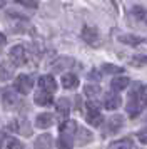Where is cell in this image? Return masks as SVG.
I'll return each mask as SVG.
<instances>
[{
  "mask_svg": "<svg viewBox=\"0 0 147 149\" xmlns=\"http://www.w3.org/2000/svg\"><path fill=\"white\" fill-rule=\"evenodd\" d=\"M10 61L15 67H19V65H24L27 62V52L24 45H13L10 49Z\"/></svg>",
  "mask_w": 147,
  "mask_h": 149,
  "instance_id": "obj_2",
  "label": "cell"
},
{
  "mask_svg": "<svg viewBox=\"0 0 147 149\" xmlns=\"http://www.w3.org/2000/svg\"><path fill=\"white\" fill-rule=\"evenodd\" d=\"M2 141H3V132H0V149H2Z\"/></svg>",
  "mask_w": 147,
  "mask_h": 149,
  "instance_id": "obj_32",
  "label": "cell"
},
{
  "mask_svg": "<svg viewBox=\"0 0 147 149\" xmlns=\"http://www.w3.org/2000/svg\"><path fill=\"white\" fill-rule=\"evenodd\" d=\"M129 84H130V79H129V77H126V75H119V77L112 79L110 87H112V91L119 92V91H124L126 87H129Z\"/></svg>",
  "mask_w": 147,
  "mask_h": 149,
  "instance_id": "obj_14",
  "label": "cell"
},
{
  "mask_svg": "<svg viewBox=\"0 0 147 149\" xmlns=\"http://www.w3.org/2000/svg\"><path fill=\"white\" fill-rule=\"evenodd\" d=\"M137 99H139V104L142 106V107H144V106H147V86H142V87H139Z\"/></svg>",
  "mask_w": 147,
  "mask_h": 149,
  "instance_id": "obj_25",
  "label": "cell"
},
{
  "mask_svg": "<svg viewBox=\"0 0 147 149\" xmlns=\"http://www.w3.org/2000/svg\"><path fill=\"white\" fill-rule=\"evenodd\" d=\"M57 148L59 149H72L74 148V136L60 132L59 139H57Z\"/></svg>",
  "mask_w": 147,
  "mask_h": 149,
  "instance_id": "obj_16",
  "label": "cell"
},
{
  "mask_svg": "<svg viewBox=\"0 0 147 149\" xmlns=\"http://www.w3.org/2000/svg\"><path fill=\"white\" fill-rule=\"evenodd\" d=\"M102 72L104 74H122L124 72V69L119 67V65H114V64H104L102 65Z\"/></svg>",
  "mask_w": 147,
  "mask_h": 149,
  "instance_id": "obj_23",
  "label": "cell"
},
{
  "mask_svg": "<svg viewBox=\"0 0 147 149\" xmlns=\"http://www.w3.org/2000/svg\"><path fill=\"white\" fill-rule=\"evenodd\" d=\"M75 141H77V144L84 146V144H87V142L92 141V132H89V131L84 129V127H77V132H75Z\"/></svg>",
  "mask_w": 147,
  "mask_h": 149,
  "instance_id": "obj_15",
  "label": "cell"
},
{
  "mask_svg": "<svg viewBox=\"0 0 147 149\" xmlns=\"http://www.w3.org/2000/svg\"><path fill=\"white\" fill-rule=\"evenodd\" d=\"M132 14L135 15L137 19H146V8H144V7H139V5H137V7H134V8H132Z\"/></svg>",
  "mask_w": 147,
  "mask_h": 149,
  "instance_id": "obj_28",
  "label": "cell"
},
{
  "mask_svg": "<svg viewBox=\"0 0 147 149\" xmlns=\"http://www.w3.org/2000/svg\"><path fill=\"white\" fill-rule=\"evenodd\" d=\"M130 64H134L135 67H140V65H144V64H147V55H135L132 61H130Z\"/></svg>",
  "mask_w": 147,
  "mask_h": 149,
  "instance_id": "obj_27",
  "label": "cell"
},
{
  "mask_svg": "<svg viewBox=\"0 0 147 149\" xmlns=\"http://www.w3.org/2000/svg\"><path fill=\"white\" fill-rule=\"evenodd\" d=\"M109 149H132V139L130 137H124V139H119V141L112 142Z\"/></svg>",
  "mask_w": 147,
  "mask_h": 149,
  "instance_id": "obj_21",
  "label": "cell"
},
{
  "mask_svg": "<svg viewBox=\"0 0 147 149\" xmlns=\"http://www.w3.org/2000/svg\"><path fill=\"white\" fill-rule=\"evenodd\" d=\"M39 87L42 89V91L52 94V92L57 91V82H55V79H53L52 75H42L39 79Z\"/></svg>",
  "mask_w": 147,
  "mask_h": 149,
  "instance_id": "obj_7",
  "label": "cell"
},
{
  "mask_svg": "<svg viewBox=\"0 0 147 149\" xmlns=\"http://www.w3.org/2000/svg\"><path fill=\"white\" fill-rule=\"evenodd\" d=\"M122 106V99H120L119 94L115 92H107L105 94V99H104V107L107 111H115Z\"/></svg>",
  "mask_w": 147,
  "mask_h": 149,
  "instance_id": "obj_6",
  "label": "cell"
},
{
  "mask_svg": "<svg viewBox=\"0 0 147 149\" xmlns=\"http://www.w3.org/2000/svg\"><path fill=\"white\" fill-rule=\"evenodd\" d=\"M7 149H24V146L20 144L19 139H15V137H10V139L7 141Z\"/></svg>",
  "mask_w": 147,
  "mask_h": 149,
  "instance_id": "obj_26",
  "label": "cell"
},
{
  "mask_svg": "<svg viewBox=\"0 0 147 149\" xmlns=\"http://www.w3.org/2000/svg\"><path fill=\"white\" fill-rule=\"evenodd\" d=\"M89 79H90V81H100V70L92 69V70L89 72Z\"/></svg>",
  "mask_w": 147,
  "mask_h": 149,
  "instance_id": "obj_30",
  "label": "cell"
},
{
  "mask_svg": "<svg viewBox=\"0 0 147 149\" xmlns=\"http://www.w3.org/2000/svg\"><path fill=\"white\" fill-rule=\"evenodd\" d=\"M60 132H64V134H70L75 137V132H77V124L75 121H65L60 124Z\"/></svg>",
  "mask_w": 147,
  "mask_h": 149,
  "instance_id": "obj_20",
  "label": "cell"
},
{
  "mask_svg": "<svg viewBox=\"0 0 147 149\" xmlns=\"http://www.w3.org/2000/svg\"><path fill=\"white\" fill-rule=\"evenodd\" d=\"M13 75V65L10 64H5V62H2L0 64V81H10Z\"/></svg>",
  "mask_w": 147,
  "mask_h": 149,
  "instance_id": "obj_17",
  "label": "cell"
},
{
  "mask_svg": "<svg viewBox=\"0 0 147 149\" xmlns=\"http://www.w3.org/2000/svg\"><path fill=\"white\" fill-rule=\"evenodd\" d=\"M13 87H15V91H17V92L27 95L30 91H32V87H33L32 77H30V75H27V74L19 75V77L15 79V82H13Z\"/></svg>",
  "mask_w": 147,
  "mask_h": 149,
  "instance_id": "obj_1",
  "label": "cell"
},
{
  "mask_svg": "<svg viewBox=\"0 0 147 149\" xmlns=\"http://www.w3.org/2000/svg\"><path fill=\"white\" fill-rule=\"evenodd\" d=\"M2 101H3V106L7 109H15L19 106V95L15 94L10 89H5L3 91V95H2Z\"/></svg>",
  "mask_w": 147,
  "mask_h": 149,
  "instance_id": "obj_8",
  "label": "cell"
},
{
  "mask_svg": "<svg viewBox=\"0 0 147 149\" xmlns=\"http://www.w3.org/2000/svg\"><path fill=\"white\" fill-rule=\"evenodd\" d=\"M57 116H59V119L62 122L69 121V114H70V101L67 99V97H60L59 101H57Z\"/></svg>",
  "mask_w": 147,
  "mask_h": 149,
  "instance_id": "obj_5",
  "label": "cell"
},
{
  "mask_svg": "<svg viewBox=\"0 0 147 149\" xmlns=\"http://www.w3.org/2000/svg\"><path fill=\"white\" fill-rule=\"evenodd\" d=\"M84 92H85V95H89V97H97L99 92H100V87L95 86V84H87L85 87H84Z\"/></svg>",
  "mask_w": 147,
  "mask_h": 149,
  "instance_id": "obj_24",
  "label": "cell"
},
{
  "mask_svg": "<svg viewBox=\"0 0 147 149\" xmlns=\"http://www.w3.org/2000/svg\"><path fill=\"white\" fill-rule=\"evenodd\" d=\"M124 126V117L119 114L109 117L105 121V126H104V134H115L120 127Z\"/></svg>",
  "mask_w": 147,
  "mask_h": 149,
  "instance_id": "obj_3",
  "label": "cell"
},
{
  "mask_svg": "<svg viewBox=\"0 0 147 149\" xmlns=\"http://www.w3.org/2000/svg\"><path fill=\"white\" fill-rule=\"evenodd\" d=\"M62 86L65 89H75L79 86V79H77V75L74 74H64L62 77Z\"/></svg>",
  "mask_w": 147,
  "mask_h": 149,
  "instance_id": "obj_18",
  "label": "cell"
},
{
  "mask_svg": "<svg viewBox=\"0 0 147 149\" xmlns=\"http://www.w3.org/2000/svg\"><path fill=\"white\" fill-rule=\"evenodd\" d=\"M75 64L72 57H59L57 61L52 62V70L53 72H62L64 69H70Z\"/></svg>",
  "mask_w": 147,
  "mask_h": 149,
  "instance_id": "obj_9",
  "label": "cell"
},
{
  "mask_svg": "<svg viewBox=\"0 0 147 149\" xmlns=\"http://www.w3.org/2000/svg\"><path fill=\"white\" fill-rule=\"evenodd\" d=\"M33 101H35V104H37V106H52V104H53V97H52V94H50V92L40 91V92H37V94H35Z\"/></svg>",
  "mask_w": 147,
  "mask_h": 149,
  "instance_id": "obj_12",
  "label": "cell"
},
{
  "mask_svg": "<svg viewBox=\"0 0 147 149\" xmlns=\"http://www.w3.org/2000/svg\"><path fill=\"white\" fill-rule=\"evenodd\" d=\"M5 40H7V39H5V35H3L2 32H0V45H2V44H5Z\"/></svg>",
  "mask_w": 147,
  "mask_h": 149,
  "instance_id": "obj_31",
  "label": "cell"
},
{
  "mask_svg": "<svg viewBox=\"0 0 147 149\" xmlns=\"http://www.w3.org/2000/svg\"><path fill=\"white\" fill-rule=\"evenodd\" d=\"M52 124H53V116L50 112H42L35 119V126L39 129H47V127H50Z\"/></svg>",
  "mask_w": 147,
  "mask_h": 149,
  "instance_id": "obj_10",
  "label": "cell"
},
{
  "mask_svg": "<svg viewBox=\"0 0 147 149\" xmlns=\"http://www.w3.org/2000/svg\"><path fill=\"white\" fill-rule=\"evenodd\" d=\"M127 107V112H129V116H130V117H137V116L140 114V109H142V106H140L139 104V101H130V99H129V104H127L126 106Z\"/></svg>",
  "mask_w": 147,
  "mask_h": 149,
  "instance_id": "obj_22",
  "label": "cell"
},
{
  "mask_svg": "<svg viewBox=\"0 0 147 149\" xmlns=\"http://www.w3.org/2000/svg\"><path fill=\"white\" fill-rule=\"evenodd\" d=\"M137 139L142 144H147V129H140L139 132H137Z\"/></svg>",
  "mask_w": 147,
  "mask_h": 149,
  "instance_id": "obj_29",
  "label": "cell"
},
{
  "mask_svg": "<svg viewBox=\"0 0 147 149\" xmlns=\"http://www.w3.org/2000/svg\"><path fill=\"white\" fill-rule=\"evenodd\" d=\"M119 40L122 42V44H127V45H139V44L144 42V39H142V37H137V35L124 34V35L119 37Z\"/></svg>",
  "mask_w": 147,
  "mask_h": 149,
  "instance_id": "obj_19",
  "label": "cell"
},
{
  "mask_svg": "<svg viewBox=\"0 0 147 149\" xmlns=\"http://www.w3.org/2000/svg\"><path fill=\"white\" fill-rule=\"evenodd\" d=\"M87 122L94 126V127H99L102 126V122H104V117L100 114L99 109H89V112H87Z\"/></svg>",
  "mask_w": 147,
  "mask_h": 149,
  "instance_id": "obj_11",
  "label": "cell"
},
{
  "mask_svg": "<svg viewBox=\"0 0 147 149\" xmlns=\"http://www.w3.org/2000/svg\"><path fill=\"white\" fill-rule=\"evenodd\" d=\"M82 39L90 44V45H95L99 44V39H100V34H99V29L94 27V25H85L82 29Z\"/></svg>",
  "mask_w": 147,
  "mask_h": 149,
  "instance_id": "obj_4",
  "label": "cell"
},
{
  "mask_svg": "<svg viewBox=\"0 0 147 149\" xmlns=\"http://www.w3.org/2000/svg\"><path fill=\"white\" fill-rule=\"evenodd\" d=\"M3 5H5V2H3V0H0V7H3Z\"/></svg>",
  "mask_w": 147,
  "mask_h": 149,
  "instance_id": "obj_33",
  "label": "cell"
},
{
  "mask_svg": "<svg viewBox=\"0 0 147 149\" xmlns=\"http://www.w3.org/2000/svg\"><path fill=\"white\" fill-rule=\"evenodd\" d=\"M53 141L50 134H40L37 139H35V149H52Z\"/></svg>",
  "mask_w": 147,
  "mask_h": 149,
  "instance_id": "obj_13",
  "label": "cell"
}]
</instances>
